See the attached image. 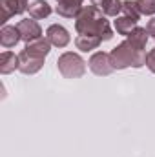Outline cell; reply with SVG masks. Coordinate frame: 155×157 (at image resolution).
<instances>
[{
    "label": "cell",
    "instance_id": "obj_1",
    "mask_svg": "<svg viewBox=\"0 0 155 157\" xmlns=\"http://www.w3.org/2000/svg\"><path fill=\"white\" fill-rule=\"evenodd\" d=\"M75 29L78 35L88 37H99L100 40L113 39V29L106 15L97 6H84L75 18Z\"/></svg>",
    "mask_w": 155,
    "mask_h": 157
},
{
    "label": "cell",
    "instance_id": "obj_2",
    "mask_svg": "<svg viewBox=\"0 0 155 157\" xmlns=\"http://www.w3.org/2000/svg\"><path fill=\"white\" fill-rule=\"evenodd\" d=\"M146 49L133 48L128 40H122L110 51V60L113 70H126V68H142L146 66Z\"/></svg>",
    "mask_w": 155,
    "mask_h": 157
},
{
    "label": "cell",
    "instance_id": "obj_3",
    "mask_svg": "<svg viewBox=\"0 0 155 157\" xmlns=\"http://www.w3.org/2000/svg\"><path fill=\"white\" fill-rule=\"evenodd\" d=\"M57 68L64 78H80L86 73V60L73 51H66L59 57Z\"/></svg>",
    "mask_w": 155,
    "mask_h": 157
},
{
    "label": "cell",
    "instance_id": "obj_4",
    "mask_svg": "<svg viewBox=\"0 0 155 157\" xmlns=\"http://www.w3.org/2000/svg\"><path fill=\"white\" fill-rule=\"evenodd\" d=\"M89 70L99 75V77H106L113 71V66H112V60H110V53L106 51H97L89 57V62H88Z\"/></svg>",
    "mask_w": 155,
    "mask_h": 157
},
{
    "label": "cell",
    "instance_id": "obj_5",
    "mask_svg": "<svg viewBox=\"0 0 155 157\" xmlns=\"http://www.w3.org/2000/svg\"><path fill=\"white\" fill-rule=\"evenodd\" d=\"M18 59H20L18 70H20L24 75H35V73H39L40 70L44 68V59L28 53L26 49H22V51L18 53Z\"/></svg>",
    "mask_w": 155,
    "mask_h": 157
},
{
    "label": "cell",
    "instance_id": "obj_6",
    "mask_svg": "<svg viewBox=\"0 0 155 157\" xmlns=\"http://www.w3.org/2000/svg\"><path fill=\"white\" fill-rule=\"evenodd\" d=\"M17 28H18L20 37H22V40L26 44H29V42L42 37V28H40V24L35 18H24V20H20L17 24Z\"/></svg>",
    "mask_w": 155,
    "mask_h": 157
},
{
    "label": "cell",
    "instance_id": "obj_7",
    "mask_svg": "<svg viewBox=\"0 0 155 157\" xmlns=\"http://www.w3.org/2000/svg\"><path fill=\"white\" fill-rule=\"evenodd\" d=\"M46 37L51 42V46H55V48H66L70 44V40H71L70 31L60 24H51L46 29Z\"/></svg>",
    "mask_w": 155,
    "mask_h": 157
},
{
    "label": "cell",
    "instance_id": "obj_8",
    "mask_svg": "<svg viewBox=\"0 0 155 157\" xmlns=\"http://www.w3.org/2000/svg\"><path fill=\"white\" fill-rule=\"evenodd\" d=\"M82 7H84V0H59L55 11L64 18H77Z\"/></svg>",
    "mask_w": 155,
    "mask_h": 157
},
{
    "label": "cell",
    "instance_id": "obj_9",
    "mask_svg": "<svg viewBox=\"0 0 155 157\" xmlns=\"http://www.w3.org/2000/svg\"><path fill=\"white\" fill-rule=\"evenodd\" d=\"M20 66V59L18 55H15L13 51H2L0 53V73L2 75H9L15 70H18Z\"/></svg>",
    "mask_w": 155,
    "mask_h": 157
},
{
    "label": "cell",
    "instance_id": "obj_10",
    "mask_svg": "<svg viewBox=\"0 0 155 157\" xmlns=\"http://www.w3.org/2000/svg\"><path fill=\"white\" fill-rule=\"evenodd\" d=\"M20 40H22V37H20V31L17 26H4L0 29V44L4 48H15Z\"/></svg>",
    "mask_w": 155,
    "mask_h": 157
},
{
    "label": "cell",
    "instance_id": "obj_11",
    "mask_svg": "<svg viewBox=\"0 0 155 157\" xmlns=\"http://www.w3.org/2000/svg\"><path fill=\"white\" fill-rule=\"evenodd\" d=\"M24 49H26L28 53L35 55V57H42V59H46V55L51 51V42L47 40V37H40V39L33 40V42H29V44H26Z\"/></svg>",
    "mask_w": 155,
    "mask_h": 157
},
{
    "label": "cell",
    "instance_id": "obj_12",
    "mask_svg": "<svg viewBox=\"0 0 155 157\" xmlns=\"http://www.w3.org/2000/svg\"><path fill=\"white\" fill-rule=\"evenodd\" d=\"M29 17L35 18V20H42V18H47L51 15V6L46 2V0H35L33 4H29Z\"/></svg>",
    "mask_w": 155,
    "mask_h": 157
},
{
    "label": "cell",
    "instance_id": "obj_13",
    "mask_svg": "<svg viewBox=\"0 0 155 157\" xmlns=\"http://www.w3.org/2000/svg\"><path fill=\"white\" fill-rule=\"evenodd\" d=\"M148 31H146V28H135L128 37H126V40L133 46V48H137V49H146V42H148Z\"/></svg>",
    "mask_w": 155,
    "mask_h": 157
},
{
    "label": "cell",
    "instance_id": "obj_14",
    "mask_svg": "<svg viewBox=\"0 0 155 157\" xmlns=\"http://www.w3.org/2000/svg\"><path fill=\"white\" fill-rule=\"evenodd\" d=\"M113 28H115V31L119 33V35L128 37V35L137 28V20H133V18L122 15V17H117L115 20H113Z\"/></svg>",
    "mask_w": 155,
    "mask_h": 157
},
{
    "label": "cell",
    "instance_id": "obj_15",
    "mask_svg": "<svg viewBox=\"0 0 155 157\" xmlns=\"http://www.w3.org/2000/svg\"><path fill=\"white\" fill-rule=\"evenodd\" d=\"M100 42H102V40L99 39V37L78 35L77 39H75V46H77L78 51H82V53H88V51H93V49H97V48L100 46Z\"/></svg>",
    "mask_w": 155,
    "mask_h": 157
},
{
    "label": "cell",
    "instance_id": "obj_16",
    "mask_svg": "<svg viewBox=\"0 0 155 157\" xmlns=\"http://www.w3.org/2000/svg\"><path fill=\"white\" fill-rule=\"evenodd\" d=\"M0 7L7 9L11 15H22L24 11L29 9V4H28V0H2Z\"/></svg>",
    "mask_w": 155,
    "mask_h": 157
},
{
    "label": "cell",
    "instance_id": "obj_17",
    "mask_svg": "<svg viewBox=\"0 0 155 157\" xmlns=\"http://www.w3.org/2000/svg\"><path fill=\"white\" fill-rule=\"evenodd\" d=\"M106 17H119V13L122 11V0H106L100 7H99Z\"/></svg>",
    "mask_w": 155,
    "mask_h": 157
},
{
    "label": "cell",
    "instance_id": "obj_18",
    "mask_svg": "<svg viewBox=\"0 0 155 157\" xmlns=\"http://www.w3.org/2000/svg\"><path fill=\"white\" fill-rule=\"evenodd\" d=\"M122 15H126V17L137 20V22H139V18H141V13H139V9H137V4L131 2V0H124V2H122Z\"/></svg>",
    "mask_w": 155,
    "mask_h": 157
},
{
    "label": "cell",
    "instance_id": "obj_19",
    "mask_svg": "<svg viewBox=\"0 0 155 157\" xmlns=\"http://www.w3.org/2000/svg\"><path fill=\"white\" fill-rule=\"evenodd\" d=\"M135 4L141 15H155V0H135Z\"/></svg>",
    "mask_w": 155,
    "mask_h": 157
},
{
    "label": "cell",
    "instance_id": "obj_20",
    "mask_svg": "<svg viewBox=\"0 0 155 157\" xmlns=\"http://www.w3.org/2000/svg\"><path fill=\"white\" fill-rule=\"evenodd\" d=\"M146 66H148V70H150L152 73H155V48L150 49L148 55H146Z\"/></svg>",
    "mask_w": 155,
    "mask_h": 157
},
{
    "label": "cell",
    "instance_id": "obj_21",
    "mask_svg": "<svg viewBox=\"0 0 155 157\" xmlns=\"http://www.w3.org/2000/svg\"><path fill=\"white\" fill-rule=\"evenodd\" d=\"M146 31H148V35H150V37H153V39H155V18L148 20V24H146Z\"/></svg>",
    "mask_w": 155,
    "mask_h": 157
},
{
    "label": "cell",
    "instance_id": "obj_22",
    "mask_svg": "<svg viewBox=\"0 0 155 157\" xmlns=\"http://www.w3.org/2000/svg\"><path fill=\"white\" fill-rule=\"evenodd\" d=\"M57 2H59V0H57Z\"/></svg>",
    "mask_w": 155,
    "mask_h": 157
}]
</instances>
